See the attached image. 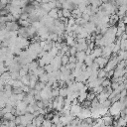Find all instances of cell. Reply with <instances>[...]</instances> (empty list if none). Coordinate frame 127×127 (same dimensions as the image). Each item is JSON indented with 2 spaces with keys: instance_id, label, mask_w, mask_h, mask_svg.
I'll list each match as a JSON object with an SVG mask.
<instances>
[{
  "instance_id": "52a82bcc",
  "label": "cell",
  "mask_w": 127,
  "mask_h": 127,
  "mask_svg": "<svg viewBox=\"0 0 127 127\" xmlns=\"http://www.w3.org/2000/svg\"><path fill=\"white\" fill-rule=\"evenodd\" d=\"M90 55H91L94 59L97 58V57H101V56H102V49H101L100 47H96V48H94V49L92 50V52H91Z\"/></svg>"
},
{
  "instance_id": "ac0fdd59",
  "label": "cell",
  "mask_w": 127,
  "mask_h": 127,
  "mask_svg": "<svg viewBox=\"0 0 127 127\" xmlns=\"http://www.w3.org/2000/svg\"><path fill=\"white\" fill-rule=\"evenodd\" d=\"M20 79H21V81L23 82V84H25V85H29V82H30V76H29V74H26V75L21 76Z\"/></svg>"
},
{
  "instance_id": "1f68e13d",
  "label": "cell",
  "mask_w": 127,
  "mask_h": 127,
  "mask_svg": "<svg viewBox=\"0 0 127 127\" xmlns=\"http://www.w3.org/2000/svg\"><path fill=\"white\" fill-rule=\"evenodd\" d=\"M77 60H76V57L75 56H69V62L68 63H76Z\"/></svg>"
},
{
  "instance_id": "e0dca14e",
  "label": "cell",
  "mask_w": 127,
  "mask_h": 127,
  "mask_svg": "<svg viewBox=\"0 0 127 127\" xmlns=\"http://www.w3.org/2000/svg\"><path fill=\"white\" fill-rule=\"evenodd\" d=\"M106 73H107V70L103 67V68H99L98 69V77L99 78H104V77H106Z\"/></svg>"
},
{
  "instance_id": "8992f818",
  "label": "cell",
  "mask_w": 127,
  "mask_h": 127,
  "mask_svg": "<svg viewBox=\"0 0 127 127\" xmlns=\"http://www.w3.org/2000/svg\"><path fill=\"white\" fill-rule=\"evenodd\" d=\"M75 57H76V60L78 62L84 63V59L86 57V53H85V51H77V53L75 54Z\"/></svg>"
},
{
  "instance_id": "2e32d148",
  "label": "cell",
  "mask_w": 127,
  "mask_h": 127,
  "mask_svg": "<svg viewBox=\"0 0 127 127\" xmlns=\"http://www.w3.org/2000/svg\"><path fill=\"white\" fill-rule=\"evenodd\" d=\"M39 79H40V81H43V82L47 83L48 80H49V73L48 72H44L43 74H41L39 76Z\"/></svg>"
},
{
  "instance_id": "44dd1931",
  "label": "cell",
  "mask_w": 127,
  "mask_h": 127,
  "mask_svg": "<svg viewBox=\"0 0 127 127\" xmlns=\"http://www.w3.org/2000/svg\"><path fill=\"white\" fill-rule=\"evenodd\" d=\"M42 126H44V127H51V126H53V122H52L51 119L45 118L43 123H42Z\"/></svg>"
},
{
  "instance_id": "484cf974",
  "label": "cell",
  "mask_w": 127,
  "mask_h": 127,
  "mask_svg": "<svg viewBox=\"0 0 127 127\" xmlns=\"http://www.w3.org/2000/svg\"><path fill=\"white\" fill-rule=\"evenodd\" d=\"M59 88L60 87H57V88H52V97L53 98H56L57 96H59Z\"/></svg>"
},
{
  "instance_id": "7402d4cb",
  "label": "cell",
  "mask_w": 127,
  "mask_h": 127,
  "mask_svg": "<svg viewBox=\"0 0 127 127\" xmlns=\"http://www.w3.org/2000/svg\"><path fill=\"white\" fill-rule=\"evenodd\" d=\"M101 85H102L103 87H107V86H110V85H111V80H110L109 78H107V77H104V78H103V80H102V83H101Z\"/></svg>"
},
{
  "instance_id": "4dcf8cb0",
  "label": "cell",
  "mask_w": 127,
  "mask_h": 127,
  "mask_svg": "<svg viewBox=\"0 0 127 127\" xmlns=\"http://www.w3.org/2000/svg\"><path fill=\"white\" fill-rule=\"evenodd\" d=\"M84 20H86V21H89V19H90V15L89 14H87V13H82V16H81Z\"/></svg>"
},
{
  "instance_id": "603a6c76",
  "label": "cell",
  "mask_w": 127,
  "mask_h": 127,
  "mask_svg": "<svg viewBox=\"0 0 127 127\" xmlns=\"http://www.w3.org/2000/svg\"><path fill=\"white\" fill-rule=\"evenodd\" d=\"M41 8L44 9V10H45L46 12H48V13H49V11L52 9V8L50 7V5H49V2H48V3H44V2H42V3H41Z\"/></svg>"
},
{
  "instance_id": "7a4b0ae2",
  "label": "cell",
  "mask_w": 127,
  "mask_h": 127,
  "mask_svg": "<svg viewBox=\"0 0 127 127\" xmlns=\"http://www.w3.org/2000/svg\"><path fill=\"white\" fill-rule=\"evenodd\" d=\"M81 109H82V106H80L78 103H76V104H72V103H71L70 114L73 115V116H75V117H77V115L80 113Z\"/></svg>"
},
{
  "instance_id": "4316f807",
  "label": "cell",
  "mask_w": 127,
  "mask_h": 127,
  "mask_svg": "<svg viewBox=\"0 0 127 127\" xmlns=\"http://www.w3.org/2000/svg\"><path fill=\"white\" fill-rule=\"evenodd\" d=\"M95 97H96V94L91 90V92L87 93V97H86V99H87V100H89V101H91V100H93Z\"/></svg>"
},
{
  "instance_id": "9a60e30c",
  "label": "cell",
  "mask_w": 127,
  "mask_h": 127,
  "mask_svg": "<svg viewBox=\"0 0 127 127\" xmlns=\"http://www.w3.org/2000/svg\"><path fill=\"white\" fill-rule=\"evenodd\" d=\"M67 92H68V89H67V86L66 87H60L59 88V95L61 96H64V97H66L67 95Z\"/></svg>"
},
{
  "instance_id": "f1b7e54d",
  "label": "cell",
  "mask_w": 127,
  "mask_h": 127,
  "mask_svg": "<svg viewBox=\"0 0 127 127\" xmlns=\"http://www.w3.org/2000/svg\"><path fill=\"white\" fill-rule=\"evenodd\" d=\"M20 3H21V0H10V4L12 6H19L20 7Z\"/></svg>"
},
{
  "instance_id": "4fadbf2b",
  "label": "cell",
  "mask_w": 127,
  "mask_h": 127,
  "mask_svg": "<svg viewBox=\"0 0 127 127\" xmlns=\"http://www.w3.org/2000/svg\"><path fill=\"white\" fill-rule=\"evenodd\" d=\"M18 23H19V25L22 26V27H29V26L32 25V23H31L29 20H22V19H19V20H18Z\"/></svg>"
},
{
  "instance_id": "d6986e66",
  "label": "cell",
  "mask_w": 127,
  "mask_h": 127,
  "mask_svg": "<svg viewBox=\"0 0 127 127\" xmlns=\"http://www.w3.org/2000/svg\"><path fill=\"white\" fill-rule=\"evenodd\" d=\"M62 11H63V16L65 17V18H69L71 16V11L69 9H66V8H62Z\"/></svg>"
},
{
  "instance_id": "ffe728a7",
  "label": "cell",
  "mask_w": 127,
  "mask_h": 127,
  "mask_svg": "<svg viewBox=\"0 0 127 127\" xmlns=\"http://www.w3.org/2000/svg\"><path fill=\"white\" fill-rule=\"evenodd\" d=\"M68 62H69V56H67L66 54L63 55V56H62V64L65 65V64H68Z\"/></svg>"
},
{
  "instance_id": "d6a6232c",
  "label": "cell",
  "mask_w": 127,
  "mask_h": 127,
  "mask_svg": "<svg viewBox=\"0 0 127 127\" xmlns=\"http://www.w3.org/2000/svg\"><path fill=\"white\" fill-rule=\"evenodd\" d=\"M1 48H2V46H1V42H0V50H1Z\"/></svg>"
},
{
  "instance_id": "7c38bea8",
  "label": "cell",
  "mask_w": 127,
  "mask_h": 127,
  "mask_svg": "<svg viewBox=\"0 0 127 127\" xmlns=\"http://www.w3.org/2000/svg\"><path fill=\"white\" fill-rule=\"evenodd\" d=\"M86 97H87V92H86V91L79 92V95H78V97H77L78 102H79V103H82L84 100H86Z\"/></svg>"
},
{
  "instance_id": "83f0119b",
  "label": "cell",
  "mask_w": 127,
  "mask_h": 127,
  "mask_svg": "<svg viewBox=\"0 0 127 127\" xmlns=\"http://www.w3.org/2000/svg\"><path fill=\"white\" fill-rule=\"evenodd\" d=\"M28 18H29V14L27 12H22L20 14V19H22V20H28Z\"/></svg>"
},
{
  "instance_id": "9c48e42d",
  "label": "cell",
  "mask_w": 127,
  "mask_h": 127,
  "mask_svg": "<svg viewBox=\"0 0 127 127\" xmlns=\"http://www.w3.org/2000/svg\"><path fill=\"white\" fill-rule=\"evenodd\" d=\"M2 118L3 119H6V120H15L16 115L14 113H12V112H6V113H4V115L2 116Z\"/></svg>"
},
{
  "instance_id": "d4e9b609",
  "label": "cell",
  "mask_w": 127,
  "mask_h": 127,
  "mask_svg": "<svg viewBox=\"0 0 127 127\" xmlns=\"http://www.w3.org/2000/svg\"><path fill=\"white\" fill-rule=\"evenodd\" d=\"M11 73V78L12 79H20V73L19 71H13V72H10Z\"/></svg>"
},
{
  "instance_id": "836d02e7",
  "label": "cell",
  "mask_w": 127,
  "mask_h": 127,
  "mask_svg": "<svg viewBox=\"0 0 127 127\" xmlns=\"http://www.w3.org/2000/svg\"><path fill=\"white\" fill-rule=\"evenodd\" d=\"M125 32H126V33H127V28H126V30H125Z\"/></svg>"
},
{
  "instance_id": "8fae6325",
  "label": "cell",
  "mask_w": 127,
  "mask_h": 127,
  "mask_svg": "<svg viewBox=\"0 0 127 127\" xmlns=\"http://www.w3.org/2000/svg\"><path fill=\"white\" fill-rule=\"evenodd\" d=\"M45 86H46V83H45V82H43V81H40V80H38L34 88H35V89H36L37 91H41L42 89H44V87H45Z\"/></svg>"
},
{
  "instance_id": "30bf717a",
  "label": "cell",
  "mask_w": 127,
  "mask_h": 127,
  "mask_svg": "<svg viewBox=\"0 0 127 127\" xmlns=\"http://www.w3.org/2000/svg\"><path fill=\"white\" fill-rule=\"evenodd\" d=\"M75 42H76V41L74 40V37H72V36H67V37L65 38V43H66V45L69 46V47L74 46Z\"/></svg>"
},
{
  "instance_id": "ba28073f",
  "label": "cell",
  "mask_w": 127,
  "mask_h": 127,
  "mask_svg": "<svg viewBox=\"0 0 127 127\" xmlns=\"http://www.w3.org/2000/svg\"><path fill=\"white\" fill-rule=\"evenodd\" d=\"M58 8H53V9H51L50 11H49V13H48V16H50L51 18H53V19H57V18H59V15H58Z\"/></svg>"
},
{
  "instance_id": "6da1fadb",
  "label": "cell",
  "mask_w": 127,
  "mask_h": 127,
  "mask_svg": "<svg viewBox=\"0 0 127 127\" xmlns=\"http://www.w3.org/2000/svg\"><path fill=\"white\" fill-rule=\"evenodd\" d=\"M19 27H20V25H19L18 22H16V21H8L6 23V27L5 28L8 31H18Z\"/></svg>"
},
{
  "instance_id": "277c9868",
  "label": "cell",
  "mask_w": 127,
  "mask_h": 127,
  "mask_svg": "<svg viewBox=\"0 0 127 127\" xmlns=\"http://www.w3.org/2000/svg\"><path fill=\"white\" fill-rule=\"evenodd\" d=\"M102 119H103V121H104V123H105V125H113V116L111 115V114H109V113H107V114H105V115H103L102 116Z\"/></svg>"
},
{
  "instance_id": "3957f363",
  "label": "cell",
  "mask_w": 127,
  "mask_h": 127,
  "mask_svg": "<svg viewBox=\"0 0 127 127\" xmlns=\"http://www.w3.org/2000/svg\"><path fill=\"white\" fill-rule=\"evenodd\" d=\"M94 61L99 64V68H103L105 65H106V64L108 63V59H106V58H104V57H97V58H95L94 59Z\"/></svg>"
},
{
  "instance_id": "cb8c5ba5",
  "label": "cell",
  "mask_w": 127,
  "mask_h": 127,
  "mask_svg": "<svg viewBox=\"0 0 127 127\" xmlns=\"http://www.w3.org/2000/svg\"><path fill=\"white\" fill-rule=\"evenodd\" d=\"M44 67H45L46 72H52V71H54V66H53L52 64H47Z\"/></svg>"
},
{
  "instance_id": "5bb4252c",
  "label": "cell",
  "mask_w": 127,
  "mask_h": 127,
  "mask_svg": "<svg viewBox=\"0 0 127 127\" xmlns=\"http://www.w3.org/2000/svg\"><path fill=\"white\" fill-rule=\"evenodd\" d=\"M28 65H29V70H32V71H33V70H35V69H36V68L39 66V62L32 61V62H31V63H30Z\"/></svg>"
},
{
  "instance_id": "f546056e",
  "label": "cell",
  "mask_w": 127,
  "mask_h": 127,
  "mask_svg": "<svg viewBox=\"0 0 127 127\" xmlns=\"http://www.w3.org/2000/svg\"><path fill=\"white\" fill-rule=\"evenodd\" d=\"M5 106H6V101L3 98H0V109L4 108Z\"/></svg>"
},
{
  "instance_id": "5b68a950",
  "label": "cell",
  "mask_w": 127,
  "mask_h": 127,
  "mask_svg": "<svg viewBox=\"0 0 127 127\" xmlns=\"http://www.w3.org/2000/svg\"><path fill=\"white\" fill-rule=\"evenodd\" d=\"M18 36L25 37V38H28L29 39V36H28V27H22V26H20L19 29H18Z\"/></svg>"
}]
</instances>
